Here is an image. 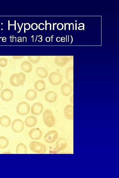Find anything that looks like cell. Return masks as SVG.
<instances>
[{
	"mask_svg": "<svg viewBox=\"0 0 119 178\" xmlns=\"http://www.w3.org/2000/svg\"><path fill=\"white\" fill-rule=\"evenodd\" d=\"M44 123L48 127H51L54 126L55 120L52 112L49 109H46L43 114Z\"/></svg>",
	"mask_w": 119,
	"mask_h": 178,
	"instance_id": "cell-1",
	"label": "cell"
},
{
	"mask_svg": "<svg viewBox=\"0 0 119 178\" xmlns=\"http://www.w3.org/2000/svg\"><path fill=\"white\" fill-rule=\"evenodd\" d=\"M30 150L33 152L43 154L46 152V148L45 145L41 143L33 141L30 144Z\"/></svg>",
	"mask_w": 119,
	"mask_h": 178,
	"instance_id": "cell-2",
	"label": "cell"
},
{
	"mask_svg": "<svg viewBox=\"0 0 119 178\" xmlns=\"http://www.w3.org/2000/svg\"><path fill=\"white\" fill-rule=\"evenodd\" d=\"M30 107L28 103L23 102L19 103L17 107L18 114L21 116H25L29 113Z\"/></svg>",
	"mask_w": 119,
	"mask_h": 178,
	"instance_id": "cell-3",
	"label": "cell"
},
{
	"mask_svg": "<svg viewBox=\"0 0 119 178\" xmlns=\"http://www.w3.org/2000/svg\"><path fill=\"white\" fill-rule=\"evenodd\" d=\"M49 80V82L52 85H58L62 82L63 77L59 73L53 72L50 74Z\"/></svg>",
	"mask_w": 119,
	"mask_h": 178,
	"instance_id": "cell-4",
	"label": "cell"
},
{
	"mask_svg": "<svg viewBox=\"0 0 119 178\" xmlns=\"http://www.w3.org/2000/svg\"><path fill=\"white\" fill-rule=\"evenodd\" d=\"M58 137V133L56 131L51 130L46 134L44 138L46 142L53 143L56 141Z\"/></svg>",
	"mask_w": 119,
	"mask_h": 178,
	"instance_id": "cell-5",
	"label": "cell"
},
{
	"mask_svg": "<svg viewBox=\"0 0 119 178\" xmlns=\"http://www.w3.org/2000/svg\"><path fill=\"white\" fill-rule=\"evenodd\" d=\"M24 125L23 121L20 119H16L13 121L12 124V129L15 132H21L23 130Z\"/></svg>",
	"mask_w": 119,
	"mask_h": 178,
	"instance_id": "cell-6",
	"label": "cell"
},
{
	"mask_svg": "<svg viewBox=\"0 0 119 178\" xmlns=\"http://www.w3.org/2000/svg\"><path fill=\"white\" fill-rule=\"evenodd\" d=\"M10 82L13 86L18 87L22 84V80L19 74H14L11 76Z\"/></svg>",
	"mask_w": 119,
	"mask_h": 178,
	"instance_id": "cell-7",
	"label": "cell"
},
{
	"mask_svg": "<svg viewBox=\"0 0 119 178\" xmlns=\"http://www.w3.org/2000/svg\"><path fill=\"white\" fill-rule=\"evenodd\" d=\"M13 95L14 94L11 90L5 89L1 92V98L4 101L9 102L12 99Z\"/></svg>",
	"mask_w": 119,
	"mask_h": 178,
	"instance_id": "cell-8",
	"label": "cell"
},
{
	"mask_svg": "<svg viewBox=\"0 0 119 178\" xmlns=\"http://www.w3.org/2000/svg\"><path fill=\"white\" fill-rule=\"evenodd\" d=\"M43 110V104L40 102H36L34 103L32 107L31 113L33 115L38 116L42 113Z\"/></svg>",
	"mask_w": 119,
	"mask_h": 178,
	"instance_id": "cell-9",
	"label": "cell"
},
{
	"mask_svg": "<svg viewBox=\"0 0 119 178\" xmlns=\"http://www.w3.org/2000/svg\"><path fill=\"white\" fill-rule=\"evenodd\" d=\"M29 135L30 138L32 140H39L42 136L43 133L39 128H33L30 131Z\"/></svg>",
	"mask_w": 119,
	"mask_h": 178,
	"instance_id": "cell-10",
	"label": "cell"
},
{
	"mask_svg": "<svg viewBox=\"0 0 119 178\" xmlns=\"http://www.w3.org/2000/svg\"><path fill=\"white\" fill-rule=\"evenodd\" d=\"M72 85L69 83H66L63 85L61 87V92L63 95L69 96L73 91Z\"/></svg>",
	"mask_w": 119,
	"mask_h": 178,
	"instance_id": "cell-11",
	"label": "cell"
},
{
	"mask_svg": "<svg viewBox=\"0 0 119 178\" xmlns=\"http://www.w3.org/2000/svg\"><path fill=\"white\" fill-rule=\"evenodd\" d=\"M64 115L66 118L72 120L74 118L73 105L69 104L66 105L64 109Z\"/></svg>",
	"mask_w": 119,
	"mask_h": 178,
	"instance_id": "cell-12",
	"label": "cell"
},
{
	"mask_svg": "<svg viewBox=\"0 0 119 178\" xmlns=\"http://www.w3.org/2000/svg\"><path fill=\"white\" fill-rule=\"evenodd\" d=\"M56 146L58 151L64 150L68 146L67 140L64 138H60L56 142Z\"/></svg>",
	"mask_w": 119,
	"mask_h": 178,
	"instance_id": "cell-13",
	"label": "cell"
},
{
	"mask_svg": "<svg viewBox=\"0 0 119 178\" xmlns=\"http://www.w3.org/2000/svg\"><path fill=\"white\" fill-rule=\"evenodd\" d=\"M25 122L26 126L31 128L34 126L36 125L37 119L35 116H31L26 118Z\"/></svg>",
	"mask_w": 119,
	"mask_h": 178,
	"instance_id": "cell-14",
	"label": "cell"
},
{
	"mask_svg": "<svg viewBox=\"0 0 119 178\" xmlns=\"http://www.w3.org/2000/svg\"><path fill=\"white\" fill-rule=\"evenodd\" d=\"M57 98V94L54 91H48L45 95V100L47 101L49 103H53L55 101Z\"/></svg>",
	"mask_w": 119,
	"mask_h": 178,
	"instance_id": "cell-15",
	"label": "cell"
},
{
	"mask_svg": "<svg viewBox=\"0 0 119 178\" xmlns=\"http://www.w3.org/2000/svg\"><path fill=\"white\" fill-rule=\"evenodd\" d=\"M21 67L22 70L26 73H29L32 70V66L29 61H25L22 63Z\"/></svg>",
	"mask_w": 119,
	"mask_h": 178,
	"instance_id": "cell-16",
	"label": "cell"
},
{
	"mask_svg": "<svg viewBox=\"0 0 119 178\" xmlns=\"http://www.w3.org/2000/svg\"><path fill=\"white\" fill-rule=\"evenodd\" d=\"M34 87L35 89L37 91L39 92L43 91L45 89V83L42 80L37 81L34 83Z\"/></svg>",
	"mask_w": 119,
	"mask_h": 178,
	"instance_id": "cell-17",
	"label": "cell"
},
{
	"mask_svg": "<svg viewBox=\"0 0 119 178\" xmlns=\"http://www.w3.org/2000/svg\"><path fill=\"white\" fill-rule=\"evenodd\" d=\"M11 120L9 117L7 116H3L0 118V124L4 127H9L11 124Z\"/></svg>",
	"mask_w": 119,
	"mask_h": 178,
	"instance_id": "cell-18",
	"label": "cell"
},
{
	"mask_svg": "<svg viewBox=\"0 0 119 178\" xmlns=\"http://www.w3.org/2000/svg\"><path fill=\"white\" fill-rule=\"evenodd\" d=\"M37 75L43 78L47 77L48 75V72L45 68L42 67L37 68L36 70Z\"/></svg>",
	"mask_w": 119,
	"mask_h": 178,
	"instance_id": "cell-19",
	"label": "cell"
},
{
	"mask_svg": "<svg viewBox=\"0 0 119 178\" xmlns=\"http://www.w3.org/2000/svg\"><path fill=\"white\" fill-rule=\"evenodd\" d=\"M26 97L28 100L32 101L37 97V93L34 89H30L26 92L25 94Z\"/></svg>",
	"mask_w": 119,
	"mask_h": 178,
	"instance_id": "cell-20",
	"label": "cell"
},
{
	"mask_svg": "<svg viewBox=\"0 0 119 178\" xmlns=\"http://www.w3.org/2000/svg\"><path fill=\"white\" fill-rule=\"evenodd\" d=\"M16 152L18 154H26L27 153V149L25 144L22 143L19 144L16 147Z\"/></svg>",
	"mask_w": 119,
	"mask_h": 178,
	"instance_id": "cell-21",
	"label": "cell"
},
{
	"mask_svg": "<svg viewBox=\"0 0 119 178\" xmlns=\"http://www.w3.org/2000/svg\"><path fill=\"white\" fill-rule=\"evenodd\" d=\"M68 59L65 56H58L56 58L55 62L57 65L63 66L67 62Z\"/></svg>",
	"mask_w": 119,
	"mask_h": 178,
	"instance_id": "cell-22",
	"label": "cell"
},
{
	"mask_svg": "<svg viewBox=\"0 0 119 178\" xmlns=\"http://www.w3.org/2000/svg\"><path fill=\"white\" fill-rule=\"evenodd\" d=\"M66 78L68 82L70 83H73L74 78L72 68H70L67 70L66 73Z\"/></svg>",
	"mask_w": 119,
	"mask_h": 178,
	"instance_id": "cell-23",
	"label": "cell"
},
{
	"mask_svg": "<svg viewBox=\"0 0 119 178\" xmlns=\"http://www.w3.org/2000/svg\"><path fill=\"white\" fill-rule=\"evenodd\" d=\"M9 144L8 140L6 138L1 136L0 137V148H5Z\"/></svg>",
	"mask_w": 119,
	"mask_h": 178,
	"instance_id": "cell-24",
	"label": "cell"
},
{
	"mask_svg": "<svg viewBox=\"0 0 119 178\" xmlns=\"http://www.w3.org/2000/svg\"><path fill=\"white\" fill-rule=\"evenodd\" d=\"M28 58L29 60L33 63H38L40 60L41 56H29Z\"/></svg>",
	"mask_w": 119,
	"mask_h": 178,
	"instance_id": "cell-25",
	"label": "cell"
},
{
	"mask_svg": "<svg viewBox=\"0 0 119 178\" xmlns=\"http://www.w3.org/2000/svg\"><path fill=\"white\" fill-rule=\"evenodd\" d=\"M8 61L7 59L5 58H2L0 59V66L4 67L7 65Z\"/></svg>",
	"mask_w": 119,
	"mask_h": 178,
	"instance_id": "cell-26",
	"label": "cell"
},
{
	"mask_svg": "<svg viewBox=\"0 0 119 178\" xmlns=\"http://www.w3.org/2000/svg\"><path fill=\"white\" fill-rule=\"evenodd\" d=\"M18 74H19L21 77L22 80V84H23L24 82H25L26 80V77L25 74L22 72Z\"/></svg>",
	"mask_w": 119,
	"mask_h": 178,
	"instance_id": "cell-27",
	"label": "cell"
},
{
	"mask_svg": "<svg viewBox=\"0 0 119 178\" xmlns=\"http://www.w3.org/2000/svg\"><path fill=\"white\" fill-rule=\"evenodd\" d=\"M32 29L33 30H36L38 28V25L36 23H33L31 25Z\"/></svg>",
	"mask_w": 119,
	"mask_h": 178,
	"instance_id": "cell-28",
	"label": "cell"
},
{
	"mask_svg": "<svg viewBox=\"0 0 119 178\" xmlns=\"http://www.w3.org/2000/svg\"><path fill=\"white\" fill-rule=\"evenodd\" d=\"M24 56H13V58H14L15 59H21L24 58Z\"/></svg>",
	"mask_w": 119,
	"mask_h": 178,
	"instance_id": "cell-29",
	"label": "cell"
},
{
	"mask_svg": "<svg viewBox=\"0 0 119 178\" xmlns=\"http://www.w3.org/2000/svg\"><path fill=\"white\" fill-rule=\"evenodd\" d=\"M3 81H0V91H1L2 89H3Z\"/></svg>",
	"mask_w": 119,
	"mask_h": 178,
	"instance_id": "cell-30",
	"label": "cell"
},
{
	"mask_svg": "<svg viewBox=\"0 0 119 178\" xmlns=\"http://www.w3.org/2000/svg\"><path fill=\"white\" fill-rule=\"evenodd\" d=\"M48 24H49V23L47 24V21H45V30H47V25Z\"/></svg>",
	"mask_w": 119,
	"mask_h": 178,
	"instance_id": "cell-31",
	"label": "cell"
},
{
	"mask_svg": "<svg viewBox=\"0 0 119 178\" xmlns=\"http://www.w3.org/2000/svg\"><path fill=\"white\" fill-rule=\"evenodd\" d=\"M72 24V23H70V24H69V23H67L66 24V25H67V24H68V25H69V30H70V25H71Z\"/></svg>",
	"mask_w": 119,
	"mask_h": 178,
	"instance_id": "cell-32",
	"label": "cell"
},
{
	"mask_svg": "<svg viewBox=\"0 0 119 178\" xmlns=\"http://www.w3.org/2000/svg\"><path fill=\"white\" fill-rule=\"evenodd\" d=\"M56 24H57V23H55V24L53 23V30H54V25H56Z\"/></svg>",
	"mask_w": 119,
	"mask_h": 178,
	"instance_id": "cell-33",
	"label": "cell"
},
{
	"mask_svg": "<svg viewBox=\"0 0 119 178\" xmlns=\"http://www.w3.org/2000/svg\"><path fill=\"white\" fill-rule=\"evenodd\" d=\"M1 75H2V72H1V69H0V78H1Z\"/></svg>",
	"mask_w": 119,
	"mask_h": 178,
	"instance_id": "cell-34",
	"label": "cell"
},
{
	"mask_svg": "<svg viewBox=\"0 0 119 178\" xmlns=\"http://www.w3.org/2000/svg\"><path fill=\"white\" fill-rule=\"evenodd\" d=\"M49 24L50 25V30H51V25L50 23H49Z\"/></svg>",
	"mask_w": 119,
	"mask_h": 178,
	"instance_id": "cell-35",
	"label": "cell"
},
{
	"mask_svg": "<svg viewBox=\"0 0 119 178\" xmlns=\"http://www.w3.org/2000/svg\"><path fill=\"white\" fill-rule=\"evenodd\" d=\"M72 24L73 25V30H74V24L73 23Z\"/></svg>",
	"mask_w": 119,
	"mask_h": 178,
	"instance_id": "cell-36",
	"label": "cell"
},
{
	"mask_svg": "<svg viewBox=\"0 0 119 178\" xmlns=\"http://www.w3.org/2000/svg\"><path fill=\"white\" fill-rule=\"evenodd\" d=\"M65 30H66V24L65 23Z\"/></svg>",
	"mask_w": 119,
	"mask_h": 178,
	"instance_id": "cell-37",
	"label": "cell"
},
{
	"mask_svg": "<svg viewBox=\"0 0 119 178\" xmlns=\"http://www.w3.org/2000/svg\"><path fill=\"white\" fill-rule=\"evenodd\" d=\"M77 30V23H76V30Z\"/></svg>",
	"mask_w": 119,
	"mask_h": 178,
	"instance_id": "cell-38",
	"label": "cell"
},
{
	"mask_svg": "<svg viewBox=\"0 0 119 178\" xmlns=\"http://www.w3.org/2000/svg\"><path fill=\"white\" fill-rule=\"evenodd\" d=\"M71 37L72 38V42H71V43H70V44H72V41H73V38H72V36H71Z\"/></svg>",
	"mask_w": 119,
	"mask_h": 178,
	"instance_id": "cell-39",
	"label": "cell"
},
{
	"mask_svg": "<svg viewBox=\"0 0 119 178\" xmlns=\"http://www.w3.org/2000/svg\"><path fill=\"white\" fill-rule=\"evenodd\" d=\"M68 38H69V39H68V40H69V36H68Z\"/></svg>",
	"mask_w": 119,
	"mask_h": 178,
	"instance_id": "cell-40",
	"label": "cell"
},
{
	"mask_svg": "<svg viewBox=\"0 0 119 178\" xmlns=\"http://www.w3.org/2000/svg\"><path fill=\"white\" fill-rule=\"evenodd\" d=\"M66 42H67V36H66Z\"/></svg>",
	"mask_w": 119,
	"mask_h": 178,
	"instance_id": "cell-41",
	"label": "cell"
},
{
	"mask_svg": "<svg viewBox=\"0 0 119 178\" xmlns=\"http://www.w3.org/2000/svg\"><path fill=\"white\" fill-rule=\"evenodd\" d=\"M0 106H1V104H0Z\"/></svg>",
	"mask_w": 119,
	"mask_h": 178,
	"instance_id": "cell-42",
	"label": "cell"
}]
</instances>
